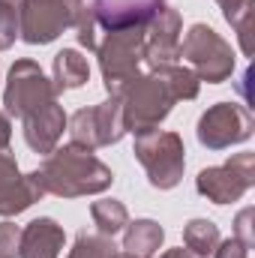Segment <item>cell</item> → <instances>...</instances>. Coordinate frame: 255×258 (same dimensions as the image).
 Wrapping results in <instances>:
<instances>
[{
	"mask_svg": "<svg viewBox=\"0 0 255 258\" xmlns=\"http://www.w3.org/2000/svg\"><path fill=\"white\" fill-rule=\"evenodd\" d=\"M198 90H201V81L195 78V72L189 66L168 63L141 72L135 81H129L117 93L120 105H123L126 129L135 132V135L147 132V129H156L171 114L174 102L195 99Z\"/></svg>",
	"mask_w": 255,
	"mask_h": 258,
	"instance_id": "cell-1",
	"label": "cell"
},
{
	"mask_svg": "<svg viewBox=\"0 0 255 258\" xmlns=\"http://www.w3.org/2000/svg\"><path fill=\"white\" fill-rule=\"evenodd\" d=\"M33 174H36L42 192L57 195V198L99 195L111 189V183H114L111 168L102 159H96L90 147H81L75 141H69L63 147H54Z\"/></svg>",
	"mask_w": 255,
	"mask_h": 258,
	"instance_id": "cell-2",
	"label": "cell"
},
{
	"mask_svg": "<svg viewBox=\"0 0 255 258\" xmlns=\"http://www.w3.org/2000/svg\"><path fill=\"white\" fill-rule=\"evenodd\" d=\"M99 72L105 81L108 96H117L129 81H135L144 66V27H126V30H102L96 42Z\"/></svg>",
	"mask_w": 255,
	"mask_h": 258,
	"instance_id": "cell-3",
	"label": "cell"
},
{
	"mask_svg": "<svg viewBox=\"0 0 255 258\" xmlns=\"http://www.w3.org/2000/svg\"><path fill=\"white\" fill-rule=\"evenodd\" d=\"M135 159L147 171V183L153 189H174L183 180L186 168V147L183 138L171 129H147L135 135L132 144Z\"/></svg>",
	"mask_w": 255,
	"mask_h": 258,
	"instance_id": "cell-4",
	"label": "cell"
},
{
	"mask_svg": "<svg viewBox=\"0 0 255 258\" xmlns=\"http://www.w3.org/2000/svg\"><path fill=\"white\" fill-rule=\"evenodd\" d=\"M180 57L189 63L198 81L222 84L234 75V48L210 27V24H192L186 36L180 39Z\"/></svg>",
	"mask_w": 255,
	"mask_h": 258,
	"instance_id": "cell-5",
	"label": "cell"
},
{
	"mask_svg": "<svg viewBox=\"0 0 255 258\" xmlns=\"http://www.w3.org/2000/svg\"><path fill=\"white\" fill-rule=\"evenodd\" d=\"M57 93H54V84L45 78L42 66L36 60H15L9 75H6V90H3V114L6 117H30L33 111L45 108L48 102H54Z\"/></svg>",
	"mask_w": 255,
	"mask_h": 258,
	"instance_id": "cell-6",
	"label": "cell"
},
{
	"mask_svg": "<svg viewBox=\"0 0 255 258\" xmlns=\"http://www.w3.org/2000/svg\"><path fill=\"white\" fill-rule=\"evenodd\" d=\"M84 0H27L21 12V39L27 45H48L63 30L78 27Z\"/></svg>",
	"mask_w": 255,
	"mask_h": 258,
	"instance_id": "cell-7",
	"label": "cell"
},
{
	"mask_svg": "<svg viewBox=\"0 0 255 258\" xmlns=\"http://www.w3.org/2000/svg\"><path fill=\"white\" fill-rule=\"evenodd\" d=\"M69 135L75 144L81 147H108V144H117L123 135H126V117H123V105H120V96H108L105 102L99 105H90V108H78L69 120Z\"/></svg>",
	"mask_w": 255,
	"mask_h": 258,
	"instance_id": "cell-8",
	"label": "cell"
},
{
	"mask_svg": "<svg viewBox=\"0 0 255 258\" xmlns=\"http://www.w3.org/2000/svg\"><path fill=\"white\" fill-rule=\"evenodd\" d=\"M255 183V153H234L222 165L201 168L195 177V189L213 204H234L252 189Z\"/></svg>",
	"mask_w": 255,
	"mask_h": 258,
	"instance_id": "cell-9",
	"label": "cell"
},
{
	"mask_svg": "<svg viewBox=\"0 0 255 258\" xmlns=\"http://www.w3.org/2000/svg\"><path fill=\"white\" fill-rule=\"evenodd\" d=\"M255 132V120L246 105L240 102H216L198 117V144L207 150H225L231 144L249 141Z\"/></svg>",
	"mask_w": 255,
	"mask_h": 258,
	"instance_id": "cell-10",
	"label": "cell"
},
{
	"mask_svg": "<svg viewBox=\"0 0 255 258\" xmlns=\"http://www.w3.org/2000/svg\"><path fill=\"white\" fill-rule=\"evenodd\" d=\"M180 33L183 18L168 3L144 24V66H168L180 60Z\"/></svg>",
	"mask_w": 255,
	"mask_h": 258,
	"instance_id": "cell-11",
	"label": "cell"
},
{
	"mask_svg": "<svg viewBox=\"0 0 255 258\" xmlns=\"http://www.w3.org/2000/svg\"><path fill=\"white\" fill-rule=\"evenodd\" d=\"M45 192L36 180V174H21L15 153L9 147H0V216H18L36 201H42Z\"/></svg>",
	"mask_w": 255,
	"mask_h": 258,
	"instance_id": "cell-12",
	"label": "cell"
},
{
	"mask_svg": "<svg viewBox=\"0 0 255 258\" xmlns=\"http://www.w3.org/2000/svg\"><path fill=\"white\" fill-rule=\"evenodd\" d=\"M165 0H93L90 12L99 24V30H126V27H144Z\"/></svg>",
	"mask_w": 255,
	"mask_h": 258,
	"instance_id": "cell-13",
	"label": "cell"
},
{
	"mask_svg": "<svg viewBox=\"0 0 255 258\" xmlns=\"http://www.w3.org/2000/svg\"><path fill=\"white\" fill-rule=\"evenodd\" d=\"M66 120H69V117H66L63 105H60L57 99L48 102L45 108L33 111L30 117H24L21 123H24V141H27V147H30L33 153L48 156V153L60 144V138H63Z\"/></svg>",
	"mask_w": 255,
	"mask_h": 258,
	"instance_id": "cell-14",
	"label": "cell"
},
{
	"mask_svg": "<svg viewBox=\"0 0 255 258\" xmlns=\"http://www.w3.org/2000/svg\"><path fill=\"white\" fill-rule=\"evenodd\" d=\"M66 243L63 225L51 216H39L21 228V252L18 258H57Z\"/></svg>",
	"mask_w": 255,
	"mask_h": 258,
	"instance_id": "cell-15",
	"label": "cell"
},
{
	"mask_svg": "<svg viewBox=\"0 0 255 258\" xmlns=\"http://www.w3.org/2000/svg\"><path fill=\"white\" fill-rule=\"evenodd\" d=\"M54 78V93L60 96L63 90H75V87H84L90 81V66H87V57H81V51L75 48H63L54 54V66H51Z\"/></svg>",
	"mask_w": 255,
	"mask_h": 258,
	"instance_id": "cell-16",
	"label": "cell"
},
{
	"mask_svg": "<svg viewBox=\"0 0 255 258\" xmlns=\"http://www.w3.org/2000/svg\"><path fill=\"white\" fill-rule=\"evenodd\" d=\"M165 240V228L153 219H135L126 222V234H123V252L135 258H153L159 252Z\"/></svg>",
	"mask_w": 255,
	"mask_h": 258,
	"instance_id": "cell-17",
	"label": "cell"
},
{
	"mask_svg": "<svg viewBox=\"0 0 255 258\" xmlns=\"http://www.w3.org/2000/svg\"><path fill=\"white\" fill-rule=\"evenodd\" d=\"M90 216H93L96 231H99V234H105V237L120 234V231L126 228V222H129L126 204H123V201H117V198L93 201V204H90Z\"/></svg>",
	"mask_w": 255,
	"mask_h": 258,
	"instance_id": "cell-18",
	"label": "cell"
},
{
	"mask_svg": "<svg viewBox=\"0 0 255 258\" xmlns=\"http://www.w3.org/2000/svg\"><path fill=\"white\" fill-rule=\"evenodd\" d=\"M219 240H222L219 237V225L213 219H189L183 225V246L189 252H195V255H201V258L213 255Z\"/></svg>",
	"mask_w": 255,
	"mask_h": 258,
	"instance_id": "cell-19",
	"label": "cell"
},
{
	"mask_svg": "<svg viewBox=\"0 0 255 258\" xmlns=\"http://www.w3.org/2000/svg\"><path fill=\"white\" fill-rule=\"evenodd\" d=\"M114 255V243H111V237H105V234H93V231H78L75 234V243H72V249H69V255L66 258H111Z\"/></svg>",
	"mask_w": 255,
	"mask_h": 258,
	"instance_id": "cell-20",
	"label": "cell"
},
{
	"mask_svg": "<svg viewBox=\"0 0 255 258\" xmlns=\"http://www.w3.org/2000/svg\"><path fill=\"white\" fill-rule=\"evenodd\" d=\"M27 0H0V51L12 48L21 33V12Z\"/></svg>",
	"mask_w": 255,
	"mask_h": 258,
	"instance_id": "cell-21",
	"label": "cell"
},
{
	"mask_svg": "<svg viewBox=\"0 0 255 258\" xmlns=\"http://www.w3.org/2000/svg\"><path fill=\"white\" fill-rule=\"evenodd\" d=\"M21 252V225L0 222V258H18Z\"/></svg>",
	"mask_w": 255,
	"mask_h": 258,
	"instance_id": "cell-22",
	"label": "cell"
},
{
	"mask_svg": "<svg viewBox=\"0 0 255 258\" xmlns=\"http://www.w3.org/2000/svg\"><path fill=\"white\" fill-rule=\"evenodd\" d=\"M75 30H78V33H75V36H78V45L87 48V51H96V42H99V24H96L90 6L84 9V15H81V21H78Z\"/></svg>",
	"mask_w": 255,
	"mask_h": 258,
	"instance_id": "cell-23",
	"label": "cell"
},
{
	"mask_svg": "<svg viewBox=\"0 0 255 258\" xmlns=\"http://www.w3.org/2000/svg\"><path fill=\"white\" fill-rule=\"evenodd\" d=\"M252 216H255L252 207H243V210L237 213V219H234V237H237L240 243H246L249 249H252V243H255V234H252Z\"/></svg>",
	"mask_w": 255,
	"mask_h": 258,
	"instance_id": "cell-24",
	"label": "cell"
},
{
	"mask_svg": "<svg viewBox=\"0 0 255 258\" xmlns=\"http://www.w3.org/2000/svg\"><path fill=\"white\" fill-rule=\"evenodd\" d=\"M213 258H249V246L240 243L234 234L228 240H219L216 249H213Z\"/></svg>",
	"mask_w": 255,
	"mask_h": 258,
	"instance_id": "cell-25",
	"label": "cell"
},
{
	"mask_svg": "<svg viewBox=\"0 0 255 258\" xmlns=\"http://www.w3.org/2000/svg\"><path fill=\"white\" fill-rule=\"evenodd\" d=\"M9 141H12V123H9V117L0 111V147H9Z\"/></svg>",
	"mask_w": 255,
	"mask_h": 258,
	"instance_id": "cell-26",
	"label": "cell"
},
{
	"mask_svg": "<svg viewBox=\"0 0 255 258\" xmlns=\"http://www.w3.org/2000/svg\"><path fill=\"white\" fill-rule=\"evenodd\" d=\"M159 258H201L195 255V252H189V249H183V246H177V249H165Z\"/></svg>",
	"mask_w": 255,
	"mask_h": 258,
	"instance_id": "cell-27",
	"label": "cell"
},
{
	"mask_svg": "<svg viewBox=\"0 0 255 258\" xmlns=\"http://www.w3.org/2000/svg\"><path fill=\"white\" fill-rule=\"evenodd\" d=\"M111 258H135V255H129V252H114Z\"/></svg>",
	"mask_w": 255,
	"mask_h": 258,
	"instance_id": "cell-28",
	"label": "cell"
}]
</instances>
